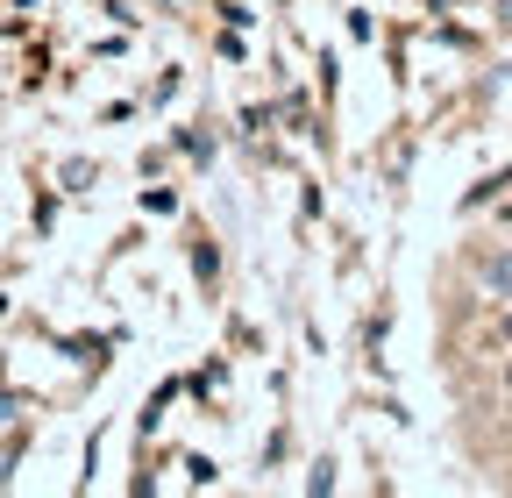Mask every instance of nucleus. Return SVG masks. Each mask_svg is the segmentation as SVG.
<instances>
[{"mask_svg": "<svg viewBox=\"0 0 512 498\" xmlns=\"http://www.w3.org/2000/svg\"><path fill=\"white\" fill-rule=\"evenodd\" d=\"M505 342H512V314H505Z\"/></svg>", "mask_w": 512, "mask_h": 498, "instance_id": "obj_2", "label": "nucleus"}, {"mask_svg": "<svg viewBox=\"0 0 512 498\" xmlns=\"http://www.w3.org/2000/svg\"><path fill=\"white\" fill-rule=\"evenodd\" d=\"M484 278H491V292H505V299H512V257H491V264H484Z\"/></svg>", "mask_w": 512, "mask_h": 498, "instance_id": "obj_1", "label": "nucleus"}]
</instances>
